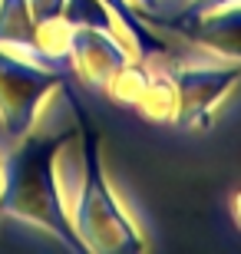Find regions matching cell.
Here are the masks:
<instances>
[{
  "mask_svg": "<svg viewBox=\"0 0 241 254\" xmlns=\"http://www.w3.org/2000/svg\"><path fill=\"white\" fill-rule=\"evenodd\" d=\"M178 33H185L188 40L202 43L205 50H212L218 57L241 63V3H228V7L198 13L195 20H185L178 27Z\"/></svg>",
  "mask_w": 241,
  "mask_h": 254,
  "instance_id": "6",
  "label": "cell"
},
{
  "mask_svg": "<svg viewBox=\"0 0 241 254\" xmlns=\"http://www.w3.org/2000/svg\"><path fill=\"white\" fill-rule=\"evenodd\" d=\"M70 106L76 113V149H80V182H76L73 201H66L73 231L80 238V245L93 254H136L146 248V241L139 238L136 225L129 221V215L122 211L116 191L106 182L99 162V135L89 126V116L80 109L73 96Z\"/></svg>",
  "mask_w": 241,
  "mask_h": 254,
  "instance_id": "2",
  "label": "cell"
},
{
  "mask_svg": "<svg viewBox=\"0 0 241 254\" xmlns=\"http://www.w3.org/2000/svg\"><path fill=\"white\" fill-rule=\"evenodd\" d=\"M0 135H3V129H0Z\"/></svg>",
  "mask_w": 241,
  "mask_h": 254,
  "instance_id": "16",
  "label": "cell"
},
{
  "mask_svg": "<svg viewBox=\"0 0 241 254\" xmlns=\"http://www.w3.org/2000/svg\"><path fill=\"white\" fill-rule=\"evenodd\" d=\"M175 109H178V93H175V79L172 73L162 76H149L146 89H142L139 103L132 106V113L139 116L149 126H172L175 123Z\"/></svg>",
  "mask_w": 241,
  "mask_h": 254,
  "instance_id": "8",
  "label": "cell"
},
{
  "mask_svg": "<svg viewBox=\"0 0 241 254\" xmlns=\"http://www.w3.org/2000/svg\"><path fill=\"white\" fill-rule=\"evenodd\" d=\"M132 53L122 47V40L116 33L93 27H73L70 37V66H73L80 79L93 89H102L109 83V76L119 69L122 63H129Z\"/></svg>",
  "mask_w": 241,
  "mask_h": 254,
  "instance_id": "5",
  "label": "cell"
},
{
  "mask_svg": "<svg viewBox=\"0 0 241 254\" xmlns=\"http://www.w3.org/2000/svg\"><path fill=\"white\" fill-rule=\"evenodd\" d=\"M232 218H235V225L241 228V189L232 195Z\"/></svg>",
  "mask_w": 241,
  "mask_h": 254,
  "instance_id": "14",
  "label": "cell"
},
{
  "mask_svg": "<svg viewBox=\"0 0 241 254\" xmlns=\"http://www.w3.org/2000/svg\"><path fill=\"white\" fill-rule=\"evenodd\" d=\"M149 76H152V73L146 69L142 60H129V63H122L119 69L109 76V83L102 86V89H106V96H109L116 106L132 109V106L139 103V96H142V89H146Z\"/></svg>",
  "mask_w": 241,
  "mask_h": 254,
  "instance_id": "10",
  "label": "cell"
},
{
  "mask_svg": "<svg viewBox=\"0 0 241 254\" xmlns=\"http://www.w3.org/2000/svg\"><path fill=\"white\" fill-rule=\"evenodd\" d=\"M178 93L175 129L205 132L212 126V109L241 83V63L232 66H178L172 69Z\"/></svg>",
  "mask_w": 241,
  "mask_h": 254,
  "instance_id": "4",
  "label": "cell"
},
{
  "mask_svg": "<svg viewBox=\"0 0 241 254\" xmlns=\"http://www.w3.org/2000/svg\"><path fill=\"white\" fill-rule=\"evenodd\" d=\"M136 7H142V13H156L159 7H162V0H132Z\"/></svg>",
  "mask_w": 241,
  "mask_h": 254,
  "instance_id": "15",
  "label": "cell"
},
{
  "mask_svg": "<svg viewBox=\"0 0 241 254\" xmlns=\"http://www.w3.org/2000/svg\"><path fill=\"white\" fill-rule=\"evenodd\" d=\"M106 7L112 10V17H116V23H119L122 30H126V37L139 47V53L146 60H152V57H165L168 50H165V43L152 33V30L146 27V17L139 13V7L132 3V0H102Z\"/></svg>",
  "mask_w": 241,
  "mask_h": 254,
  "instance_id": "9",
  "label": "cell"
},
{
  "mask_svg": "<svg viewBox=\"0 0 241 254\" xmlns=\"http://www.w3.org/2000/svg\"><path fill=\"white\" fill-rule=\"evenodd\" d=\"M63 20L70 27H93V30L116 33V17L102 0H66Z\"/></svg>",
  "mask_w": 241,
  "mask_h": 254,
  "instance_id": "11",
  "label": "cell"
},
{
  "mask_svg": "<svg viewBox=\"0 0 241 254\" xmlns=\"http://www.w3.org/2000/svg\"><path fill=\"white\" fill-rule=\"evenodd\" d=\"M0 47H17L33 63L47 66V60L40 53V40H37V20L30 13L27 0H0Z\"/></svg>",
  "mask_w": 241,
  "mask_h": 254,
  "instance_id": "7",
  "label": "cell"
},
{
  "mask_svg": "<svg viewBox=\"0 0 241 254\" xmlns=\"http://www.w3.org/2000/svg\"><path fill=\"white\" fill-rule=\"evenodd\" d=\"M63 142L66 135L60 139L23 135L20 142H10L0 162V215L47 228L70 251H86L73 231L63 191L56 185V155Z\"/></svg>",
  "mask_w": 241,
  "mask_h": 254,
  "instance_id": "1",
  "label": "cell"
},
{
  "mask_svg": "<svg viewBox=\"0 0 241 254\" xmlns=\"http://www.w3.org/2000/svg\"><path fill=\"white\" fill-rule=\"evenodd\" d=\"M63 83L66 73H56L33 60H20L7 47H0V129L7 145L33 132L40 103Z\"/></svg>",
  "mask_w": 241,
  "mask_h": 254,
  "instance_id": "3",
  "label": "cell"
},
{
  "mask_svg": "<svg viewBox=\"0 0 241 254\" xmlns=\"http://www.w3.org/2000/svg\"><path fill=\"white\" fill-rule=\"evenodd\" d=\"M27 3H30V13H33L37 23L63 17V7H66V0H27Z\"/></svg>",
  "mask_w": 241,
  "mask_h": 254,
  "instance_id": "12",
  "label": "cell"
},
{
  "mask_svg": "<svg viewBox=\"0 0 241 254\" xmlns=\"http://www.w3.org/2000/svg\"><path fill=\"white\" fill-rule=\"evenodd\" d=\"M228 3H241V0H188L185 13H182V20H178V27L185 23V20H195L198 13H208V10L215 7H228Z\"/></svg>",
  "mask_w": 241,
  "mask_h": 254,
  "instance_id": "13",
  "label": "cell"
}]
</instances>
